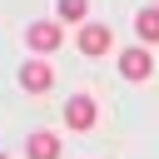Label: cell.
Wrapping results in <instances>:
<instances>
[{
    "label": "cell",
    "instance_id": "1",
    "mask_svg": "<svg viewBox=\"0 0 159 159\" xmlns=\"http://www.w3.org/2000/svg\"><path fill=\"white\" fill-rule=\"evenodd\" d=\"M25 40H30V50H35V55H55V50L65 45V30H60L55 20H35V25L25 30Z\"/></svg>",
    "mask_w": 159,
    "mask_h": 159
},
{
    "label": "cell",
    "instance_id": "8",
    "mask_svg": "<svg viewBox=\"0 0 159 159\" xmlns=\"http://www.w3.org/2000/svg\"><path fill=\"white\" fill-rule=\"evenodd\" d=\"M89 15V0H60V20H70V25H80Z\"/></svg>",
    "mask_w": 159,
    "mask_h": 159
},
{
    "label": "cell",
    "instance_id": "6",
    "mask_svg": "<svg viewBox=\"0 0 159 159\" xmlns=\"http://www.w3.org/2000/svg\"><path fill=\"white\" fill-rule=\"evenodd\" d=\"M25 154H30V159H60V139H55L50 129H40V134H30Z\"/></svg>",
    "mask_w": 159,
    "mask_h": 159
},
{
    "label": "cell",
    "instance_id": "7",
    "mask_svg": "<svg viewBox=\"0 0 159 159\" xmlns=\"http://www.w3.org/2000/svg\"><path fill=\"white\" fill-rule=\"evenodd\" d=\"M134 30H139V40H144V45H159V10H154V5H144V10L134 15Z\"/></svg>",
    "mask_w": 159,
    "mask_h": 159
},
{
    "label": "cell",
    "instance_id": "2",
    "mask_svg": "<svg viewBox=\"0 0 159 159\" xmlns=\"http://www.w3.org/2000/svg\"><path fill=\"white\" fill-rule=\"evenodd\" d=\"M80 55H104L109 45H114V30L109 25H80Z\"/></svg>",
    "mask_w": 159,
    "mask_h": 159
},
{
    "label": "cell",
    "instance_id": "3",
    "mask_svg": "<svg viewBox=\"0 0 159 159\" xmlns=\"http://www.w3.org/2000/svg\"><path fill=\"white\" fill-rule=\"evenodd\" d=\"M119 75H124V80H149V75H154V60H149V50H144V45L124 50V55H119Z\"/></svg>",
    "mask_w": 159,
    "mask_h": 159
},
{
    "label": "cell",
    "instance_id": "9",
    "mask_svg": "<svg viewBox=\"0 0 159 159\" xmlns=\"http://www.w3.org/2000/svg\"><path fill=\"white\" fill-rule=\"evenodd\" d=\"M0 159H5V154H0Z\"/></svg>",
    "mask_w": 159,
    "mask_h": 159
},
{
    "label": "cell",
    "instance_id": "5",
    "mask_svg": "<svg viewBox=\"0 0 159 159\" xmlns=\"http://www.w3.org/2000/svg\"><path fill=\"white\" fill-rule=\"evenodd\" d=\"M20 84H25L30 94H45V89L55 84V70H50L45 60H30V65H20Z\"/></svg>",
    "mask_w": 159,
    "mask_h": 159
},
{
    "label": "cell",
    "instance_id": "4",
    "mask_svg": "<svg viewBox=\"0 0 159 159\" xmlns=\"http://www.w3.org/2000/svg\"><path fill=\"white\" fill-rule=\"evenodd\" d=\"M94 119H99V109H94L89 94H75V99L65 104V124H70V129H94Z\"/></svg>",
    "mask_w": 159,
    "mask_h": 159
}]
</instances>
